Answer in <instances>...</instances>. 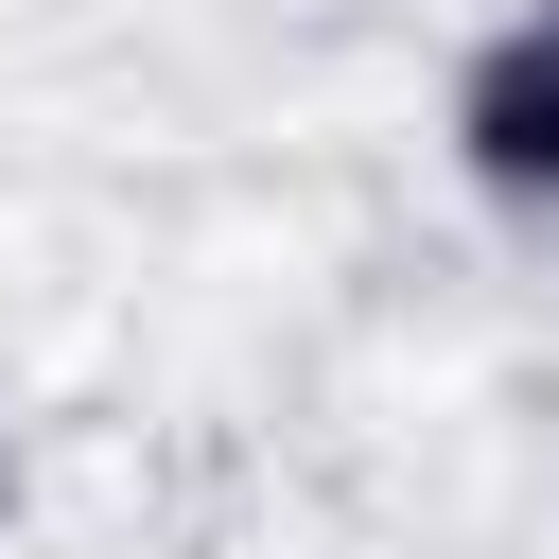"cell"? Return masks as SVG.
<instances>
[{
    "label": "cell",
    "mask_w": 559,
    "mask_h": 559,
    "mask_svg": "<svg viewBox=\"0 0 559 559\" xmlns=\"http://www.w3.org/2000/svg\"><path fill=\"white\" fill-rule=\"evenodd\" d=\"M454 140H472V175H489V192L559 210V17H524V35H489V52H472Z\"/></svg>",
    "instance_id": "1"
}]
</instances>
